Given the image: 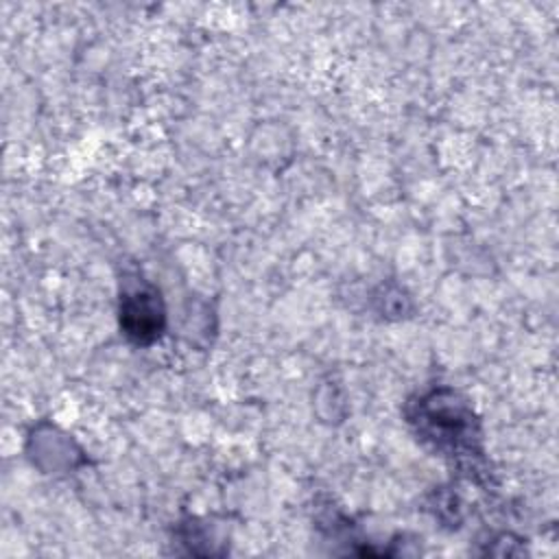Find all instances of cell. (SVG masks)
<instances>
[{"instance_id":"6da1fadb","label":"cell","mask_w":559,"mask_h":559,"mask_svg":"<svg viewBox=\"0 0 559 559\" xmlns=\"http://www.w3.org/2000/svg\"><path fill=\"white\" fill-rule=\"evenodd\" d=\"M411 424L437 450L450 456H472L478 448V421L472 408L450 389H439L421 395L417 411L411 413Z\"/></svg>"},{"instance_id":"7a4b0ae2","label":"cell","mask_w":559,"mask_h":559,"mask_svg":"<svg viewBox=\"0 0 559 559\" xmlns=\"http://www.w3.org/2000/svg\"><path fill=\"white\" fill-rule=\"evenodd\" d=\"M166 321L164 301L159 290L144 280L124 284L120 293V328L138 345L153 343Z\"/></svg>"}]
</instances>
